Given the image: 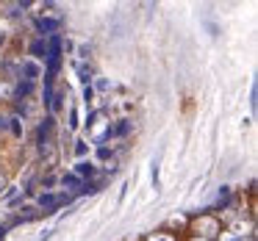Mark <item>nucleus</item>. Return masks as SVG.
Here are the masks:
<instances>
[{"label":"nucleus","instance_id":"nucleus-1","mask_svg":"<svg viewBox=\"0 0 258 241\" xmlns=\"http://www.w3.org/2000/svg\"><path fill=\"white\" fill-rule=\"evenodd\" d=\"M36 31H39V34H56L58 28H61V17H50V14H42V17H36Z\"/></svg>","mask_w":258,"mask_h":241},{"label":"nucleus","instance_id":"nucleus-2","mask_svg":"<svg viewBox=\"0 0 258 241\" xmlns=\"http://www.w3.org/2000/svg\"><path fill=\"white\" fill-rule=\"evenodd\" d=\"M23 75H25V81H28V84H34L36 78H39V64L36 61H23Z\"/></svg>","mask_w":258,"mask_h":241},{"label":"nucleus","instance_id":"nucleus-3","mask_svg":"<svg viewBox=\"0 0 258 241\" xmlns=\"http://www.w3.org/2000/svg\"><path fill=\"white\" fill-rule=\"evenodd\" d=\"M64 202V197H56V194H42L39 197V205L42 208H58Z\"/></svg>","mask_w":258,"mask_h":241},{"label":"nucleus","instance_id":"nucleus-4","mask_svg":"<svg viewBox=\"0 0 258 241\" xmlns=\"http://www.w3.org/2000/svg\"><path fill=\"white\" fill-rule=\"evenodd\" d=\"M86 175H95V167H92L89 161L75 164V178H86Z\"/></svg>","mask_w":258,"mask_h":241},{"label":"nucleus","instance_id":"nucleus-5","mask_svg":"<svg viewBox=\"0 0 258 241\" xmlns=\"http://www.w3.org/2000/svg\"><path fill=\"white\" fill-rule=\"evenodd\" d=\"M78 81H81V84H89V81H92V69L86 67V64H81V67H78Z\"/></svg>","mask_w":258,"mask_h":241},{"label":"nucleus","instance_id":"nucleus-6","mask_svg":"<svg viewBox=\"0 0 258 241\" xmlns=\"http://www.w3.org/2000/svg\"><path fill=\"white\" fill-rule=\"evenodd\" d=\"M31 86H34V84H28V81H25V84H17L14 95H17V97H28L31 95Z\"/></svg>","mask_w":258,"mask_h":241},{"label":"nucleus","instance_id":"nucleus-7","mask_svg":"<svg viewBox=\"0 0 258 241\" xmlns=\"http://www.w3.org/2000/svg\"><path fill=\"white\" fill-rule=\"evenodd\" d=\"M61 186H64V189H75V186H81V178L67 175V178H61Z\"/></svg>","mask_w":258,"mask_h":241},{"label":"nucleus","instance_id":"nucleus-8","mask_svg":"<svg viewBox=\"0 0 258 241\" xmlns=\"http://www.w3.org/2000/svg\"><path fill=\"white\" fill-rule=\"evenodd\" d=\"M45 50H47V45H45V42H34V45H31V53H34V56H42Z\"/></svg>","mask_w":258,"mask_h":241},{"label":"nucleus","instance_id":"nucleus-9","mask_svg":"<svg viewBox=\"0 0 258 241\" xmlns=\"http://www.w3.org/2000/svg\"><path fill=\"white\" fill-rule=\"evenodd\" d=\"M97 89H100V92H108V89H111V84H108V81H97Z\"/></svg>","mask_w":258,"mask_h":241},{"label":"nucleus","instance_id":"nucleus-10","mask_svg":"<svg viewBox=\"0 0 258 241\" xmlns=\"http://www.w3.org/2000/svg\"><path fill=\"white\" fill-rule=\"evenodd\" d=\"M3 128H6V119H3V117H0V130H3Z\"/></svg>","mask_w":258,"mask_h":241},{"label":"nucleus","instance_id":"nucleus-11","mask_svg":"<svg viewBox=\"0 0 258 241\" xmlns=\"http://www.w3.org/2000/svg\"><path fill=\"white\" fill-rule=\"evenodd\" d=\"M0 235H3V230H0Z\"/></svg>","mask_w":258,"mask_h":241},{"label":"nucleus","instance_id":"nucleus-12","mask_svg":"<svg viewBox=\"0 0 258 241\" xmlns=\"http://www.w3.org/2000/svg\"><path fill=\"white\" fill-rule=\"evenodd\" d=\"M161 241H167V238H161Z\"/></svg>","mask_w":258,"mask_h":241}]
</instances>
